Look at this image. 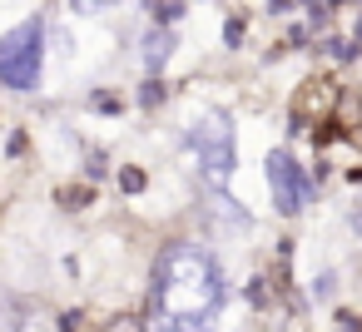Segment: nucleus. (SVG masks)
<instances>
[{"label":"nucleus","mask_w":362,"mask_h":332,"mask_svg":"<svg viewBox=\"0 0 362 332\" xmlns=\"http://www.w3.org/2000/svg\"><path fill=\"white\" fill-rule=\"evenodd\" d=\"M223 302V273L209 248L199 243H174L164 248L154 268V312L179 317V322H209Z\"/></svg>","instance_id":"obj_1"},{"label":"nucleus","mask_w":362,"mask_h":332,"mask_svg":"<svg viewBox=\"0 0 362 332\" xmlns=\"http://www.w3.org/2000/svg\"><path fill=\"white\" fill-rule=\"evenodd\" d=\"M189 149H194L204 179H209L214 189H223V184H228V169H233V129H228V114L204 109V114L189 124Z\"/></svg>","instance_id":"obj_2"},{"label":"nucleus","mask_w":362,"mask_h":332,"mask_svg":"<svg viewBox=\"0 0 362 332\" xmlns=\"http://www.w3.org/2000/svg\"><path fill=\"white\" fill-rule=\"evenodd\" d=\"M40 65H45V25L40 20H25L0 40V80L11 90H30L40 80Z\"/></svg>","instance_id":"obj_3"},{"label":"nucleus","mask_w":362,"mask_h":332,"mask_svg":"<svg viewBox=\"0 0 362 332\" xmlns=\"http://www.w3.org/2000/svg\"><path fill=\"white\" fill-rule=\"evenodd\" d=\"M268 189H273V203H278V213H298V203H303V194H308V184H303V169L293 164V154H268Z\"/></svg>","instance_id":"obj_4"},{"label":"nucleus","mask_w":362,"mask_h":332,"mask_svg":"<svg viewBox=\"0 0 362 332\" xmlns=\"http://www.w3.org/2000/svg\"><path fill=\"white\" fill-rule=\"evenodd\" d=\"M169 45H174V35H169V30L144 35V65H149V70H159V65L169 60Z\"/></svg>","instance_id":"obj_5"},{"label":"nucleus","mask_w":362,"mask_h":332,"mask_svg":"<svg viewBox=\"0 0 362 332\" xmlns=\"http://www.w3.org/2000/svg\"><path fill=\"white\" fill-rule=\"evenodd\" d=\"M144 332H209V322H179V317H164V312H149Z\"/></svg>","instance_id":"obj_6"},{"label":"nucleus","mask_w":362,"mask_h":332,"mask_svg":"<svg viewBox=\"0 0 362 332\" xmlns=\"http://www.w3.org/2000/svg\"><path fill=\"white\" fill-rule=\"evenodd\" d=\"M119 0H70V11L75 16H100V11H115Z\"/></svg>","instance_id":"obj_7"},{"label":"nucleus","mask_w":362,"mask_h":332,"mask_svg":"<svg viewBox=\"0 0 362 332\" xmlns=\"http://www.w3.org/2000/svg\"><path fill=\"white\" fill-rule=\"evenodd\" d=\"M119 184H124L129 194H139V189H144V174H139V169H124V174H119Z\"/></svg>","instance_id":"obj_8"}]
</instances>
